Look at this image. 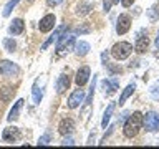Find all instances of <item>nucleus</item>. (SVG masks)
I'll return each instance as SVG.
<instances>
[{"label": "nucleus", "instance_id": "1", "mask_svg": "<svg viewBox=\"0 0 159 149\" xmlns=\"http://www.w3.org/2000/svg\"><path fill=\"white\" fill-rule=\"evenodd\" d=\"M141 126H143V114L139 111H134L131 116L126 119V123H124V128H123L124 136L129 138V139L134 138V136H138Z\"/></svg>", "mask_w": 159, "mask_h": 149}, {"label": "nucleus", "instance_id": "2", "mask_svg": "<svg viewBox=\"0 0 159 149\" xmlns=\"http://www.w3.org/2000/svg\"><path fill=\"white\" fill-rule=\"evenodd\" d=\"M75 33L71 32H61V35L58 37V43H57V53H65L68 50L73 48L75 45Z\"/></svg>", "mask_w": 159, "mask_h": 149}, {"label": "nucleus", "instance_id": "3", "mask_svg": "<svg viewBox=\"0 0 159 149\" xmlns=\"http://www.w3.org/2000/svg\"><path fill=\"white\" fill-rule=\"evenodd\" d=\"M131 52H133V45L128 42H119L111 48V55L116 60H126L131 55Z\"/></svg>", "mask_w": 159, "mask_h": 149}, {"label": "nucleus", "instance_id": "4", "mask_svg": "<svg viewBox=\"0 0 159 149\" xmlns=\"http://www.w3.org/2000/svg\"><path fill=\"white\" fill-rule=\"evenodd\" d=\"M143 124H144V129L149 133L159 131V114L154 111L148 113L146 116H143Z\"/></svg>", "mask_w": 159, "mask_h": 149}, {"label": "nucleus", "instance_id": "5", "mask_svg": "<svg viewBox=\"0 0 159 149\" xmlns=\"http://www.w3.org/2000/svg\"><path fill=\"white\" fill-rule=\"evenodd\" d=\"M0 74H3V76H17V74H20V68L15 63L8 61V60H2L0 61Z\"/></svg>", "mask_w": 159, "mask_h": 149}, {"label": "nucleus", "instance_id": "6", "mask_svg": "<svg viewBox=\"0 0 159 149\" xmlns=\"http://www.w3.org/2000/svg\"><path fill=\"white\" fill-rule=\"evenodd\" d=\"M83 101H84V89H81V86H78V89H75V91L70 94V98H68V108L70 109H75V108H78Z\"/></svg>", "mask_w": 159, "mask_h": 149}, {"label": "nucleus", "instance_id": "7", "mask_svg": "<svg viewBox=\"0 0 159 149\" xmlns=\"http://www.w3.org/2000/svg\"><path fill=\"white\" fill-rule=\"evenodd\" d=\"M129 28H131V17L126 15V13H121L118 17V22H116V33L124 35Z\"/></svg>", "mask_w": 159, "mask_h": 149}, {"label": "nucleus", "instance_id": "8", "mask_svg": "<svg viewBox=\"0 0 159 149\" xmlns=\"http://www.w3.org/2000/svg\"><path fill=\"white\" fill-rule=\"evenodd\" d=\"M55 22H57V18H55L53 13L45 15V17L40 20V23H38L40 32H42V33H47V32H50V30H53V28H55Z\"/></svg>", "mask_w": 159, "mask_h": 149}, {"label": "nucleus", "instance_id": "9", "mask_svg": "<svg viewBox=\"0 0 159 149\" xmlns=\"http://www.w3.org/2000/svg\"><path fill=\"white\" fill-rule=\"evenodd\" d=\"M2 138H3V141H7V142H15L22 138V133H20V129L15 128V126L13 128H5L3 133H2Z\"/></svg>", "mask_w": 159, "mask_h": 149}, {"label": "nucleus", "instance_id": "10", "mask_svg": "<svg viewBox=\"0 0 159 149\" xmlns=\"http://www.w3.org/2000/svg\"><path fill=\"white\" fill-rule=\"evenodd\" d=\"M73 129H75V121H73L71 118H65V119H61V121H60V124H58V133L63 134V136L71 134Z\"/></svg>", "mask_w": 159, "mask_h": 149}, {"label": "nucleus", "instance_id": "11", "mask_svg": "<svg viewBox=\"0 0 159 149\" xmlns=\"http://www.w3.org/2000/svg\"><path fill=\"white\" fill-rule=\"evenodd\" d=\"M88 79H89V68L88 66H81L76 71V78H75V83L78 84V86H84V84L88 83Z\"/></svg>", "mask_w": 159, "mask_h": 149}, {"label": "nucleus", "instance_id": "12", "mask_svg": "<svg viewBox=\"0 0 159 149\" xmlns=\"http://www.w3.org/2000/svg\"><path fill=\"white\" fill-rule=\"evenodd\" d=\"M23 99H17L15 101V104H13V108L10 109V113H8V116H7V119L10 123H13V121H17V119L20 118V111H22V106H23Z\"/></svg>", "mask_w": 159, "mask_h": 149}, {"label": "nucleus", "instance_id": "13", "mask_svg": "<svg viewBox=\"0 0 159 149\" xmlns=\"http://www.w3.org/2000/svg\"><path fill=\"white\" fill-rule=\"evenodd\" d=\"M68 88H70V76L68 74H60L57 79V93L63 94Z\"/></svg>", "mask_w": 159, "mask_h": 149}, {"label": "nucleus", "instance_id": "14", "mask_svg": "<svg viewBox=\"0 0 159 149\" xmlns=\"http://www.w3.org/2000/svg\"><path fill=\"white\" fill-rule=\"evenodd\" d=\"M101 89H103L104 94H108V96H109V94H113L118 89V79L114 78V79H111V81H109V79L101 81Z\"/></svg>", "mask_w": 159, "mask_h": 149}, {"label": "nucleus", "instance_id": "15", "mask_svg": "<svg viewBox=\"0 0 159 149\" xmlns=\"http://www.w3.org/2000/svg\"><path fill=\"white\" fill-rule=\"evenodd\" d=\"M23 30H25V23H23L22 18H15L13 22L10 23V27H8V32L12 35H22Z\"/></svg>", "mask_w": 159, "mask_h": 149}, {"label": "nucleus", "instance_id": "16", "mask_svg": "<svg viewBox=\"0 0 159 149\" xmlns=\"http://www.w3.org/2000/svg\"><path fill=\"white\" fill-rule=\"evenodd\" d=\"M149 47V38L146 35H139L138 40H136V45H134V50H136L138 53H144Z\"/></svg>", "mask_w": 159, "mask_h": 149}, {"label": "nucleus", "instance_id": "17", "mask_svg": "<svg viewBox=\"0 0 159 149\" xmlns=\"http://www.w3.org/2000/svg\"><path fill=\"white\" fill-rule=\"evenodd\" d=\"M134 89H136V84H134V83H133V84H128V86L123 89L121 96H119V101H118L119 106H123V104L126 103V99H128V98H129V96H131V94L134 93Z\"/></svg>", "mask_w": 159, "mask_h": 149}, {"label": "nucleus", "instance_id": "18", "mask_svg": "<svg viewBox=\"0 0 159 149\" xmlns=\"http://www.w3.org/2000/svg\"><path fill=\"white\" fill-rule=\"evenodd\" d=\"M65 30H66V25H63V27H60V28H57V30H55L52 37H50V38L47 40V42H45V43L42 45V50H47V48L50 47V45H52V43L55 42V40H57V38L60 37V35H61V32H65Z\"/></svg>", "mask_w": 159, "mask_h": 149}, {"label": "nucleus", "instance_id": "19", "mask_svg": "<svg viewBox=\"0 0 159 149\" xmlns=\"http://www.w3.org/2000/svg\"><path fill=\"white\" fill-rule=\"evenodd\" d=\"M114 108H116V103H111L109 106L106 108V111H104V114H103V119H101V126L106 129V124L109 123V119H111V116H113V111H114Z\"/></svg>", "mask_w": 159, "mask_h": 149}, {"label": "nucleus", "instance_id": "20", "mask_svg": "<svg viewBox=\"0 0 159 149\" xmlns=\"http://www.w3.org/2000/svg\"><path fill=\"white\" fill-rule=\"evenodd\" d=\"M88 52H89V43L80 42L76 45V55H78V56H84V55H88Z\"/></svg>", "mask_w": 159, "mask_h": 149}, {"label": "nucleus", "instance_id": "21", "mask_svg": "<svg viewBox=\"0 0 159 149\" xmlns=\"http://www.w3.org/2000/svg\"><path fill=\"white\" fill-rule=\"evenodd\" d=\"M42 98H43V89L38 88V84L35 83V86H33V103L35 104H40Z\"/></svg>", "mask_w": 159, "mask_h": 149}, {"label": "nucleus", "instance_id": "22", "mask_svg": "<svg viewBox=\"0 0 159 149\" xmlns=\"http://www.w3.org/2000/svg\"><path fill=\"white\" fill-rule=\"evenodd\" d=\"M3 47H5V50H7V52L13 53L15 48H17V43H15L13 38H5V40H3Z\"/></svg>", "mask_w": 159, "mask_h": 149}, {"label": "nucleus", "instance_id": "23", "mask_svg": "<svg viewBox=\"0 0 159 149\" xmlns=\"http://www.w3.org/2000/svg\"><path fill=\"white\" fill-rule=\"evenodd\" d=\"M91 8H93V7H91L89 3H80V5H78V10H76V13L83 17V15H88L89 12H91Z\"/></svg>", "mask_w": 159, "mask_h": 149}, {"label": "nucleus", "instance_id": "24", "mask_svg": "<svg viewBox=\"0 0 159 149\" xmlns=\"http://www.w3.org/2000/svg\"><path fill=\"white\" fill-rule=\"evenodd\" d=\"M20 2V0H10V2L5 5V8H3V17H8L10 13H12V10L17 7V3Z\"/></svg>", "mask_w": 159, "mask_h": 149}, {"label": "nucleus", "instance_id": "25", "mask_svg": "<svg viewBox=\"0 0 159 149\" xmlns=\"http://www.w3.org/2000/svg\"><path fill=\"white\" fill-rule=\"evenodd\" d=\"M148 15H149V18H151V22H156V20L159 18V10L157 7H151L148 10Z\"/></svg>", "mask_w": 159, "mask_h": 149}, {"label": "nucleus", "instance_id": "26", "mask_svg": "<svg viewBox=\"0 0 159 149\" xmlns=\"http://www.w3.org/2000/svg\"><path fill=\"white\" fill-rule=\"evenodd\" d=\"M50 139H52V133L47 131V133H45L42 138L38 139V144H40V146H47V144L50 142Z\"/></svg>", "mask_w": 159, "mask_h": 149}, {"label": "nucleus", "instance_id": "27", "mask_svg": "<svg viewBox=\"0 0 159 149\" xmlns=\"http://www.w3.org/2000/svg\"><path fill=\"white\" fill-rule=\"evenodd\" d=\"M151 98L152 99H159V81L156 84H152V88H151Z\"/></svg>", "mask_w": 159, "mask_h": 149}, {"label": "nucleus", "instance_id": "28", "mask_svg": "<svg viewBox=\"0 0 159 149\" xmlns=\"http://www.w3.org/2000/svg\"><path fill=\"white\" fill-rule=\"evenodd\" d=\"M111 5H113V0H103V8H104V12H109V10H111Z\"/></svg>", "mask_w": 159, "mask_h": 149}, {"label": "nucleus", "instance_id": "29", "mask_svg": "<svg viewBox=\"0 0 159 149\" xmlns=\"http://www.w3.org/2000/svg\"><path fill=\"white\" fill-rule=\"evenodd\" d=\"M88 32H89V25L88 23H84L81 28L78 27V30H76V33H80V35H81V33H88Z\"/></svg>", "mask_w": 159, "mask_h": 149}, {"label": "nucleus", "instance_id": "30", "mask_svg": "<svg viewBox=\"0 0 159 149\" xmlns=\"http://www.w3.org/2000/svg\"><path fill=\"white\" fill-rule=\"evenodd\" d=\"M63 0H47V5L48 7H57V5H60Z\"/></svg>", "mask_w": 159, "mask_h": 149}, {"label": "nucleus", "instance_id": "31", "mask_svg": "<svg viewBox=\"0 0 159 149\" xmlns=\"http://www.w3.org/2000/svg\"><path fill=\"white\" fill-rule=\"evenodd\" d=\"M61 144H63V146H73V144H75V141H73L71 138H66V139H65V141H63Z\"/></svg>", "mask_w": 159, "mask_h": 149}, {"label": "nucleus", "instance_id": "32", "mask_svg": "<svg viewBox=\"0 0 159 149\" xmlns=\"http://www.w3.org/2000/svg\"><path fill=\"white\" fill-rule=\"evenodd\" d=\"M134 0H121V3H123V7H131Z\"/></svg>", "mask_w": 159, "mask_h": 149}, {"label": "nucleus", "instance_id": "33", "mask_svg": "<svg viewBox=\"0 0 159 149\" xmlns=\"http://www.w3.org/2000/svg\"><path fill=\"white\" fill-rule=\"evenodd\" d=\"M154 45H156V47L159 48V33H157V37H156V42H154Z\"/></svg>", "mask_w": 159, "mask_h": 149}, {"label": "nucleus", "instance_id": "34", "mask_svg": "<svg viewBox=\"0 0 159 149\" xmlns=\"http://www.w3.org/2000/svg\"><path fill=\"white\" fill-rule=\"evenodd\" d=\"M119 2H121V0H113V3H119Z\"/></svg>", "mask_w": 159, "mask_h": 149}]
</instances>
